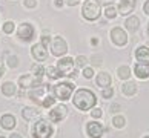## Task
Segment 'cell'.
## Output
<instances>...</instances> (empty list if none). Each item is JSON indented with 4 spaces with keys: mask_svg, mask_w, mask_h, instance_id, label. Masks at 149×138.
I'll list each match as a JSON object with an SVG mask.
<instances>
[{
    "mask_svg": "<svg viewBox=\"0 0 149 138\" xmlns=\"http://www.w3.org/2000/svg\"><path fill=\"white\" fill-rule=\"evenodd\" d=\"M72 101H74V106L79 107L80 110H89L91 107L95 106L97 98H95V94L89 89H79L75 92Z\"/></svg>",
    "mask_w": 149,
    "mask_h": 138,
    "instance_id": "1",
    "label": "cell"
},
{
    "mask_svg": "<svg viewBox=\"0 0 149 138\" xmlns=\"http://www.w3.org/2000/svg\"><path fill=\"white\" fill-rule=\"evenodd\" d=\"M100 11L102 8H100V2L98 0H86L81 12H83V17L86 20H97L100 17Z\"/></svg>",
    "mask_w": 149,
    "mask_h": 138,
    "instance_id": "2",
    "label": "cell"
},
{
    "mask_svg": "<svg viewBox=\"0 0 149 138\" xmlns=\"http://www.w3.org/2000/svg\"><path fill=\"white\" fill-rule=\"evenodd\" d=\"M52 135V126L46 120H38L32 128V137L34 138H49Z\"/></svg>",
    "mask_w": 149,
    "mask_h": 138,
    "instance_id": "3",
    "label": "cell"
},
{
    "mask_svg": "<svg viewBox=\"0 0 149 138\" xmlns=\"http://www.w3.org/2000/svg\"><path fill=\"white\" fill-rule=\"evenodd\" d=\"M74 92V85L72 83H58V85L54 86V94H56V97L58 100H68L71 97V94Z\"/></svg>",
    "mask_w": 149,
    "mask_h": 138,
    "instance_id": "4",
    "label": "cell"
},
{
    "mask_svg": "<svg viewBox=\"0 0 149 138\" xmlns=\"http://www.w3.org/2000/svg\"><path fill=\"white\" fill-rule=\"evenodd\" d=\"M19 83H20L22 87H37V86L42 85V78L34 75V74H26L23 77H20Z\"/></svg>",
    "mask_w": 149,
    "mask_h": 138,
    "instance_id": "5",
    "label": "cell"
},
{
    "mask_svg": "<svg viewBox=\"0 0 149 138\" xmlns=\"http://www.w3.org/2000/svg\"><path fill=\"white\" fill-rule=\"evenodd\" d=\"M68 51V45H66V42L63 40L62 37H56L52 40V45H51V52L52 55H56V57H60V55L66 54Z\"/></svg>",
    "mask_w": 149,
    "mask_h": 138,
    "instance_id": "6",
    "label": "cell"
},
{
    "mask_svg": "<svg viewBox=\"0 0 149 138\" xmlns=\"http://www.w3.org/2000/svg\"><path fill=\"white\" fill-rule=\"evenodd\" d=\"M17 35L20 37V40H23V42H31L32 37H34V28L29 23H22L19 26Z\"/></svg>",
    "mask_w": 149,
    "mask_h": 138,
    "instance_id": "7",
    "label": "cell"
},
{
    "mask_svg": "<svg viewBox=\"0 0 149 138\" xmlns=\"http://www.w3.org/2000/svg\"><path fill=\"white\" fill-rule=\"evenodd\" d=\"M111 38L117 46H125L128 43V35H126V32L121 28H114L111 31Z\"/></svg>",
    "mask_w": 149,
    "mask_h": 138,
    "instance_id": "8",
    "label": "cell"
},
{
    "mask_svg": "<svg viewBox=\"0 0 149 138\" xmlns=\"http://www.w3.org/2000/svg\"><path fill=\"white\" fill-rule=\"evenodd\" d=\"M72 66H74V60L71 57H65L62 60H58L57 69H58V72L62 75H69L71 71H72Z\"/></svg>",
    "mask_w": 149,
    "mask_h": 138,
    "instance_id": "9",
    "label": "cell"
},
{
    "mask_svg": "<svg viewBox=\"0 0 149 138\" xmlns=\"http://www.w3.org/2000/svg\"><path fill=\"white\" fill-rule=\"evenodd\" d=\"M66 115H68V107L63 106V104H60V106H56L51 112H49V118H51L54 123H58V121H62Z\"/></svg>",
    "mask_w": 149,
    "mask_h": 138,
    "instance_id": "10",
    "label": "cell"
},
{
    "mask_svg": "<svg viewBox=\"0 0 149 138\" xmlns=\"http://www.w3.org/2000/svg\"><path fill=\"white\" fill-rule=\"evenodd\" d=\"M31 54L32 57H34L37 62H43V60H46L48 57V52H46V46L42 45V43H37L31 48Z\"/></svg>",
    "mask_w": 149,
    "mask_h": 138,
    "instance_id": "11",
    "label": "cell"
},
{
    "mask_svg": "<svg viewBox=\"0 0 149 138\" xmlns=\"http://www.w3.org/2000/svg\"><path fill=\"white\" fill-rule=\"evenodd\" d=\"M134 72L140 80H146L149 77V62H139L134 66Z\"/></svg>",
    "mask_w": 149,
    "mask_h": 138,
    "instance_id": "12",
    "label": "cell"
},
{
    "mask_svg": "<svg viewBox=\"0 0 149 138\" xmlns=\"http://www.w3.org/2000/svg\"><path fill=\"white\" fill-rule=\"evenodd\" d=\"M86 130H88V135L91 138H100L103 135V126L100 123H95V121H92V123H88L86 126Z\"/></svg>",
    "mask_w": 149,
    "mask_h": 138,
    "instance_id": "13",
    "label": "cell"
},
{
    "mask_svg": "<svg viewBox=\"0 0 149 138\" xmlns=\"http://www.w3.org/2000/svg\"><path fill=\"white\" fill-rule=\"evenodd\" d=\"M135 8V0H120V5H118V12L120 14H129L132 12Z\"/></svg>",
    "mask_w": 149,
    "mask_h": 138,
    "instance_id": "14",
    "label": "cell"
},
{
    "mask_svg": "<svg viewBox=\"0 0 149 138\" xmlns=\"http://www.w3.org/2000/svg\"><path fill=\"white\" fill-rule=\"evenodd\" d=\"M0 123H2V128L6 129V130L15 128V118H14V115H9V114L3 115L2 120H0Z\"/></svg>",
    "mask_w": 149,
    "mask_h": 138,
    "instance_id": "15",
    "label": "cell"
},
{
    "mask_svg": "<svg viewBox=\"0 0 149 138\" xmlns=\"http://www.w3.org/2000/svg\"><path fill=\"white\" fill-rule=\"evenodd\" d=\"M135 57L139 62H149V48L148 46H140L135 51Z\"/></svg>",
    "mask_w": 149,
    "mask_h": 138,
    "instance_id": "16",
    "label": "cell"
},
{
    "mask_svg": "<svg viewBox=\"0 0 149 138\" xmlns=\"http://www.w3.org/2000/svg\"><path fill=\"white\" fill-rule=\"evenodd\" d=\"M97 85L100 87H108L111 85V75L108 72H100L97 75Z\"/></svg>",
    "mask_w": 149,
    "mask_h": 138,
    "instance_id": "17",
    "label": "cell"
},
{
    "mask_svg": "<svg viewBox=\"0 0 149 138\" xmlns=\"http://www.w3.org/2000/svg\"><path fill=\"white\" fill-rule=\"evenodd\" d=\"M125 26H126V29H128V31L135 32L137 29H139V26H140V20H139V17H129L128 20L125 21Z\"/></svg>",
    "mask_w": 149,
    "mask_h": 138,
    "instance_id": "18",
    "label": "cell"
},
{
    "mask_svg": "<svg viewBox=\"0 0 149 138\" xmlns=\"http://www.w3.org/2000/svg\"><path fill=\"white\" fill-rule=\"evenodd\" d=\"M121 91H123L125 95L131 97V95H134V94L137 92V85H135L134 81H126L125 85L121 86Z\"/></svg>",
    "mask_w": 149,
    "mask_h": 138,
    "instance_id": "19",
    "label": "cell"
},
{
    "mask_svg": "<svg viewBox=\"0 0 149 138\" xmlns=\"http://www.w3.org/2000/svg\"><path fill=\"white\" fill-rule=\"evenodd\" d=\"M2 92H3V95H6V97L14 95V94H15V85H14V83H11V81L3 83V85H2Z\"/></svg>",
    "mask_w": 149,
    "mask_h": 138,
    "instance_id": "20",
    "label": "cell"
},
{
    "mask_svg": "<svg viewBox=\"0 0 149 138\" xmlns=\"http://www.w3.org/2000/svg\"><path fill=\"white\" fill-rule=\"evenodd\" d=\"M22 115H23V118L25 120H32L34 117H37L38 115V110L37 109H32V107H25L23 110H22Z\"/></svg>",
    "mask_w": 149,
    "mask_h": 138,
    "instance_id": "21",
    "label": "cell"
},
{
    "mask_svg": "<svg viewBox=\"0 0 149 138\" xmlns=\"http://www.w3.org/2000/svg\"><path fill=\"white\" fill-rule=\"evenodd\" d=\"M117 74L121 80H128L129 78V75H131V69H129V66H120V68L117 69Z\"/></svg>",
    "mask_w": 149,
    "mask_h": 138,
    "instance_id": "22",
    "label": "cell"
},
{
    "mask_svg": "<svg viewBox=\"0 0 149 138\" xmlns=\"http://www.w3.org/2000/svg\"><path fill=\"white\" fill-rule=\"evenodd\" d=\"M46 72H48V75H49V78H58V77H62V74L58 72V69L57 68H52V66H49V68L46 69Z\"/></svg>",
    "mask_w": 149,
    "mask_h": 138,
    "instance_id": "23",
    "label": "cell"
},
{
    "mask_svg": "<svg viewBox=\"0 0 149 138\" xmlns=\"http://www.w3.org/2000/svg\"><path fill=\"white\" fill-rule=\"evenodd\" d=\"M125 123H126V120H125L123 117H114V120H112L114 128H117V129L125 128Z\"/></svg>",
    "mask_w": 149,
    "mask_h": 138,
    "instance_id": "24",
    "label": "cell"
},
{
    "mask_svg": "<svg viewBox=\"0 0 149 138\" xmlns=\"http://www.w3.org/2000/svg\"><path fill=\"white\" fill-rule=\"evenodd\" d=\"M43 94H45V89L43 87H40V89H37V91H32V92H29V98L31 100H38V97H42Z\"/></svg>",
    "mask_w": 149,
    "mask_h": 138,
    "instance_id": "25",
    "label": "cell"
},
{
    "mask_svg": "<svg viewBox=\"0 0 149 138\" xmlns=\"http://www.w3.org/2000/svg\"><path fill=\"white\" fill-rule=\"evenodd\" d=\"M32 72H34V75H37V77H43V74H45V68L43 66H38V64H34L32 66Z\"/></svg>",
    "mask_w": 149,
    "mask_h": 138,
    "instance_id": "26",
    "label": "cell"
},
{
    "mask_svg": "<svg viewBox=\"0 0 149 138\" xmlns=\"http://www.w3.org/2000/svg\"><path fill=\"white\" fill-rule=\"evenodd\" d=\"M8 66H9V68H15V66H17L19 64V58L17 57H15V55H9V57H8Z\"/></svg>",
    "mask_w": 149,
    "mask_h": 138,
    "instance_id": "27",
    "label": "cell"
},
{
    "mask_svg": "<svg viewBox=\"0 0 149 138\" xmlns=\"http://www.w3.org/2000/svg\"><path fill=\"white\" fill-rule=\"evenodd\" d=\"M86 63H88V58L85 57V55H79V57L75 58V64L79 66V68H83Z\"/></svg>",
    "mask_w": 149,
    "mask_h": 138,
    "instance_id": "28",
    "label": "cell"
},
{
    "mask_svg": "<svg viewBox=\"0 0 149 138\" xmlns=\"http://www.w3.org/2000/svg\"><path fill=\"white\" fill-rule=\"evenodd\" d=\"M104 14H106L108 19H114L117 12H115V8H114V6H108L106 9H104Z\"/></svg>",
    "mask_w": 149,
    "mask_h": 138,
    "instance_id": "29",
    "label": "cell"
},
{
    "mask_svg": "<svg viewBox=\"0 0 149 138\" xmlns=\"http://www.w3.org/2000/svg\"><path fill=\"white\" fill-rule=\"evenodd\" d=\"M112 94H114V91H112V87H103V91H102V95H103V98H111L112 97Z\"/></svg>",
    "mask_w": 149,
    "mask_h": 138,
    "instance_id": "30",
    "label": "cell"
},
{
    "mask_svg": "<svg viewBox=\"0 0 149 138\" xmlns=\"http://www.w3.org/2000/svg\"><path fill=\"white\" fill-rule=\"evenodd\" d=\"M13 31H14V23H13V21H6V23L3 25V32H6V34H11Z\"/></svg>",
    "mask_w": 149,
    "mask_h": 138,
    "instance_id": "31",
    "label": "cell"
},
{
    "mask_svg": "<svg viewBox=\"0 0 149 138\" xmlns=\"http://www.w3.org/2000/svg\"><path fill=\"white\" fill-rule=\"evenodd\" d=\"M54 101H56V98H54V97H46L42 104H43V107H49V106H52V104H54Z\"/></svg>",
    "mask_w": 149,
    "mask_h": 138,
    "instance_id": "32",
    "label": "cell"
},
{
    "mask_svg": "<svg viewBox=\"0 0 149 138\" xmlns=\"http://www.w3.org/2000/svg\"><path fill=\"white\" fill-rule=\"evenodd\" d=\"M91 115H92V117L94 118H100L102 117V109H92V112H91Z\"/></svg>",
    "mask_w": 149,
    "mask_h": 138,
    "instance_id": "33",
    "label": "cell"
},
{
    "mask_svg": "<svg viewBox=\"0 0 149 138\" xmlns=\"http://www.w3.org/2000/svg\"><path fill=\"white\" fill-rule=\"evenodd\" d=\"M25 6L26 8H36V5H37V2H36V0H25Z\"/></svg>",
    "mask_w": 149,
    "mask_h": 138,
    "instance_id": "34",
    "label": "cell"
},
{
    "mask_svg": "<svg viewBox=\"0 0 149 138\" xmlns=\"http://www.w3.org/2000/svg\"><path fill=\"white\" fill-rule=\"evenodd\" d=\"M83 75L86 77V78H91V77L94 75V71H92L91 68H86V69L83 71Z\"/></svg>",
    "mask_w": 149,
    "mask_h": 138,
    "instance_id": "35",
    "label": "cell"
},
{
    "mask_svg": "<svg viewBox=\"0 0 149 138\" xmlns=\"http://www.w3.org/2000/svg\"><path fill=\"white\" fill-rule=\"evenodd\" d=\"M120 110V104H112L111 106V112H118Z\"/></svg>",
    "mask_w": 149,
    "mask_h": 138,
    "instance_id": "36",
    "label": "cell"
},
{
    "mask_svg": "<svg viewBox=\"0 0 149 138\" xmlns=\"http://www.w3.org/2000/svg\"><path fill=\"white\" fill-rule=\"evenodd\" d=\"M42 45H45V46H48V43H49V37H42Z\"/></svg>",
    "mask_w": 149,
    "mask_h": 138,
    "instance_id": "37",
    "label": "cell"
},
{
    "mask_svg": "<svg viewBox=\"0 0 149 138\" xmlns=\"http://www.w3.org/2000/svg\"><path fill=\"white\" fill-rule=\"evenodd\" d=\"M143 9H145V12L149 15V0H148V2L145 3V8H143Z\"/></svg>",
    "mask_w": 149,
    "mask_h": 138,
    "instance_id": "38",
    "label": "cell"
},
{
    "mask_svg": "<svg viewBox=\"0 0 149 138\" xmlns=\"http://www.w3.org/2000/svg\"><path fill=\"white\" fill-rule=\"evenodd\" d=\"M56 6H63V2H62V0H56Z\"/></svg>",
    "mask_w": 149,
    "mask_h": 138,
    "instance_id": "39",
    "label": "cell"
},
{
    "mask_svg": "<svg viewBox=\"0 0 149 138\" xmlns=\"http://www.w3.org/2000/svg\"><path fill=\"white\" fill-rule=\"evenodd\" d=\"M3 75V64H2V62H0V77Z\"/></svg>",
    "mask_w": 149,
    "mask_h": 138,
    "instance_id": "40",
    "label": "cell"
},
{
    "mask_svg": "<svg viewBox=\"0 0 149 138\" xmlns=\"http://www.w3.org/2000/svg\"><path fill=\"white\" fill-rule=\"evenodd\" d=\"M9 138H22V137H20L19 134H13V135H11Z\"/></svg>",
    "mask_w": 149,
    "mask_h": 138,
    "instance_id": "41",
    "label": "cell"
},
{
    "mask_svg": "<svg viewBox=\"0 0 149 138\" xmlns=\"http://www.w3.org/2000/svg\"><path fill=\"white\" fill-rule=\"evenodd\" d=\"M91 43H92V45H97V43H98V40H97V38H92V40H91Z\"/></svg>",
    "mask_w": 149,
    "mask_h": 138,
    "instance_id": "42",
    "label": "cell"
},
{
    "mask_svg": "<svg viewBox=\"0 0 149 138\" xmlns=\"http://www.w3.org/2000/svg\"><path fill=\"white\" fill-rule=\"evenodd\" d=\"M103 2H106V3H111V2H112V0H103Z\"/></svg>",
    "mask_w": 149,
    "mask_h": 138,
    "instance_id": "43",
    "label": "cell"
},
{
    "mask_svg": "<svg viewBox=\"0 0 149 138\" xmlns=\"http://www.w3.org/2000/svg\"><path fill=\"white\" fill-rule=\"evenodd\" d=\"M145 138H149V135H148V137H145Z\"/></svg>",
    "mask_w": 149,
    "mask_h": 138,
    "instance_id": "44",
    "label": "cell"
},
{
    "mask_svg": "<svg viewBox=\"0 0 149 138\" xmlns=\"http://www.w3.org/2000/svg\"><path fill=\"white\" fill-rule=\"evenodd\" d=\"M0 138H5V137H0Z\"/></svg>",
    "mask_w": 149,
    "mask_h": 138,
    "instance_id": "45",
    "label": "cell"
},
{
    "mask_svg": "<svg viewBox=\"0 0 149 138\" xmlns=\"http://www.w3.org/2000/svg\"><path fill=\"white\" fill-rule=\"evenodd\" d=\"M148 32H149V28H148Z\"/></svg>",
    "mask_w": 149,
    "mask_h": 138,
    "instance_id": "46",
    "label": "cell"
}]
</instances>
